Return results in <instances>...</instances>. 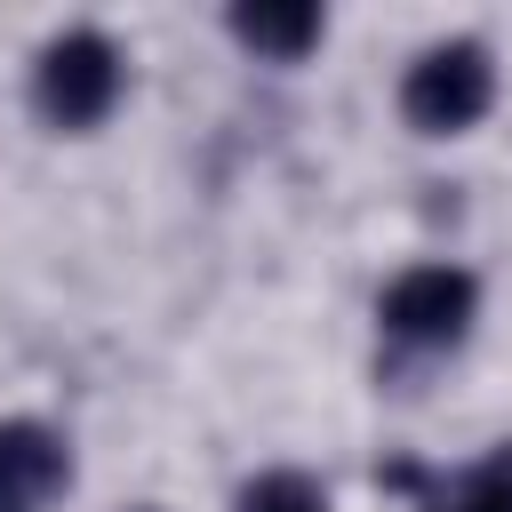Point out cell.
I'll list each match as a JSON object with an SVG mask.
<instances>
[{"label":"cell","instance_id":"cell-5","mask_svg":"<svg viewBox=\"0 0 512 512\" xmlns=\"http://www.w3.org/2000/svg\"><path fill=\"white\" fill-rule=\"evenodd\" d=\"M232 32H240L256 56H304V48L328 32V16H320L312 0H256V8H232Z\"/></svg>","mask_w":512,"mask_h":512},{"label":"cell","instance_id":"cell-3","mask_svg":"<svg viewBox=\"0 0 512 512\" xmlns=\"http://www.w3.org/2000/svg\"><path fill=\"white\" fill-rule=\"evenodd\" d=\"M472 312H480V280H472L464 264H408V272L384 288V304H376L384 336H400V344H424V352H440V344H464Z\"/></svg>","mask_w":512,"mask_h":512},{"label":"cell","instance_id":"cell-6","mask_svg":"<svg viewBox=\"0 0 512 512\" xmlns=\"http://www.w3.org/2000/svg\"><path fill=\"white\" fill-rule=\"evenodd\" d=\"M432 512H512V448H496V456H480L472 472H456V480L432 496Z\"/></svg>","mask_w":512,"mask_h":512},{"label":"cell","instance_id":"cell-7","mask_svg":"<svg viewBox=\"0 0 512 512\" xmlns=\"http://www.w3.org/2000/svg\"><path fill=\"white\" fill-rule=\"evenodd\" d=\"M240 512H328V488L312 480V472H256L248 488H240Z\"/></svg>","mask_w":512,"mask_h":512},{"label":"cell","instance_id":"cell-2","mask_svg":"<svg viewBox=\"0 0 512 512\" xmlns=\"http://www.w3.org/2000/svg\"><path fill=\"white\" fill-rule=\"evenodd\" d=\"M488 104H496V64H488L480 40H432L400 72V112L424 136H464Z\"/></svg>","mask_w":512,"mask_h":512},{"label":"cell","instance_id":"cell-1","mask_svg":"<svg viewBox=\"0 0 512 512\" xmlns=\"http://www.w3.org/2000/svg\"><path fill=\"white\" fill-rule=\"evenodd\" d=\"M120 88H128V64H120L112 32H96V24L56 32V40L40 48V64H32V104H40L56 128H96V120L120 104Z\"/></svg>","mask_w":512,"mask_h":512},{"label":"cell","instance_id":"cell-4","mask_svg":"<svg viewBox=\"0 0 512 512\" xmlns=\"http://www.w3.org/2000/svg\"><path fill=\"white\" fill-rule=\"evenodd\" d=\"M72 488V448L40 416H0V512H48Z\"/></svg>","mask_w":512,"mask_h":512}]
</instances>
